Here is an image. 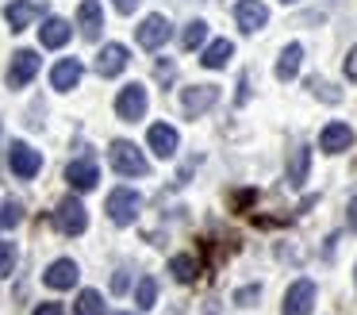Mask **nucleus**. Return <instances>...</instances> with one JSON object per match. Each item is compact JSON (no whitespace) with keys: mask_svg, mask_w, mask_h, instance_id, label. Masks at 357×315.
I'll return each mask as SVG.
<instances>
[{"mask_svg":"<svg viewBox=\"0 0 357 315\" xmlns=\"http://www.w3.org/2000/svg\"><path fill=\"white\" fill-rule=\"evenodd\" d=\"M66 181L77 192H93L96 181H100V173H96V166L89 158H81V161H70V166H66Z\"/></svg>","mask_w":357,"mask_h":315,"instance_id":"nucleus-17","label":"nucleus"},{"mask_svg":"<svg viewBox=\"0 0 357 315\" xmlns=\"http://www.w3.org/2000/svg\"><path fill=\"white\" fill-rule=\"evenodd\" d=\"M8 169L20 177V181H31L35 173L43 169V154L27 142H12L8 146Z\"/></svg>","mask_w":357,"mask_h":315,"instance_id":"nucleus-7","label":"nucleus"},{"mask_svg":"<svg viewBox=\"0 0 357 315\" xmlns=\"http://www.w3.org/2000/svg\"><path fill=\"white\" fill-rule=\"evenodd\" d=\"M342 69H346V81H357V46L346 54V66H342Z\"/></svg>","mask_w":357,"mask_h":315,"instance_id":"nucleus-29","label":"nucleus"},{"mask_svg":"<svg viewBox=\"0 0 357 315\" xmlns=\"http://www.w3.org/2000/svg\"><path fill=\"white\" fill-rule=\"evenodd\" d=\"M169 35H173V23L165 20V15H146V20L135 27V38H139V46L142 50H158V46H165L169 43Z\"/></svg>","mask_w":357,"mask_h":315,"instance_id":"nucleus-6","label":"nucleus"},{"mask_svg":"<svg viewBox=\"0 0 357 315\" xmlns=\"http://www.w3.org/2000/svg\"><path fill=\"white\" fill-rule=\"evenodd\" d=\"M219 104V89L215 85H188V89H181V108H185V115H204L208 108Z\"/></svg>","mask_w":357,"mask_h":315,"instance_id":"nucleus-8","label":"nucleus"},{"mask_svg":"<svg viewBox=\"0 0 357 315\" xmlns=\"http://www.w3.org/2000/svg\"><path fill=\"white\" fill-rule=\"evenodd\" d=\"M288 4H292V0H288Z\"/></svg>","mask_w":357,"mask_h":315,"instance_id":"nucleus-35","label":"nucleus"},{"mask_svg":"<svg viewBox=\"0 0 357 315\" xmlns=\"http://www.w3.org/2000/svg\"><path fill=\"white\" fill-rule=\"evenodd\" d=\"M127 69V46L123 43H108L100 54H96V73L100 77H116Z\"/></svg>","mask_w":357,"mask_h":315,"instance_id":"nucleus-18","label":"nucleus"},{"mask_svg":"<svg viewBox=\"0 0 357 315\" xmlns=\"http://www.w3.org/2000/svg\"><path fill=\"white\" fill-rule=\"evenodd\" d=\"M16 269V242H0V281Z\"/></svg>","mask_w":357,"mask_h":315,"instance_id":"nucleus-28","label":"nucleus"},{"mask_svg":"<svg viewBox=\"0 0 357 315\" xmlns=\"http://www.w3.org/2000/svg\"><path fill=\"white\" fill-rule=\"evenodd\" d=\"M70 35H73V27H70V20H62V15H47L43 27H39V43L47 46V50L66 46V43H70Z\"/></svg>","mask_w":357,"mask_h":315,"instance_id":"nucleus-15","label":"nucleus"},{"mask_svg":"<svg viewBox=\"0 0 357 315\" xmlns=\"http://www.w3.org/2000/svg\"><path fill=\"white\" fill-rule=\"evenodd\" d=\"M146 142H150V150H154L158 158H173L177 146H181V135L169 127V123H154V127L146 131Z\"/></svg>","mask_w":357,"mask_h":315,"instance_id":"nucleus-13","label":"nucleus"},{"mask_svg":"<svg viewBox=\"0 0 357 315\" xmlns=\"http://www.w3.org/2000/svg\"><path fill=\"white\" fill-rule=\"evenodd\" d=\"M20 223H24V204L20 200H4L0 204V230H12Z\"/></svg>","mask_w":357,"mask_h":315,"instance_id":"nucleus-24","label":"nucleus"},{"mask_svg":"<svg viewBox=\"0 0 357 315\" xmlns=\"http://www.w3.org/2000/svg\"><path fill=\"white\" fill-rule=\"evenodd\" d=\"M307 173H311V150L300 142V146L292 150V161H288V181H292V184H303V181H307Z\"/></svg>","mask_w":357,"mask_h":315,"instance_id":"nucleus-22","label":"nucleus"},{"mask_svg":"<svg viewBox=\"0 0 357 315\" xmlns=\"http://www.w3.org/2000/svg\"><path fill=\"white\" fill-rule=\"evenodd\" d=\"M354 127L349 123H326L323 131H319V146H323L326 154H346L349 146H354Z\"/></svg>","mask_w":357,"mask_h":315,"instance_id":"nucleus-12","label":"nucleus"},{"mask_svg":"<svg viewBox=\"0 0 357 315\" xmlns=\"http://www.w3.org/2000/svg\"><path fill=\"white\" fill-rule=\"evenodd\" d=\"M346 212H349V215H346V219H349V227L357 230V196H354V200H349V204H346Z\"/></svg>","mask_w":357,"mask_h":315,"instance_id":"nucleus-33","label":"nucleus"},{"mask_svg":"<svg viewBox=\"0 0 357 315\" xmlns=\"http://www.w3.org/2000/svg\"><path fill=\"white\" fill-rule=\"evenodd\" d=\"M35 73H39V54L35 50H16L12 54V66H8V89H24V85H31Z\"/></svg>","mask_w":357,"mask_h":315,"instance_id":"nucleus-9","label":"nucleus"},{"mask_svg":"<svg viewBox=\"0 0 357 315\" xmlns=\"http://www.w3.org/2000/svg\"><path fill=\"white\" fill-rule=\"evenodd\" d=\"M54 227L62 230V235H85V227H89V212H85V204H81L77 196H66L62 204L54 207Z\"/></svg>","mask_w":357,"mask_h":315,"instance_id":"nucleus-4","label":"nucleus"},{"mask_svg":"<svg viewBox=\"0 0 357 315\" xmlns=\"http://www.w3.org/2000/svg\"><path fill=\"white\" fill-rule=\"evenodd\" d=\"M123 288H127V277L116 273V281H112V292H123Z\"/></svg>","mask_w":357,"mask_h":315,"instance_id":"nucleus-34","label":"nucleus"},{"mask_svg":"<svg viewBox=\"0 0 357 315\" xmlns=\"http://www.w3.org/2000/svg\"><path fill=\"white\" fill-rule=\"evenodd\" d=\"M112 4H116V12H119V15H131L135 8H139V0H112Z\"/></svg>","mask_w":357,"mask_h":315,"instance_id":"nucleus-31","label":"nucleus"},{"mask_svg":"<svg viewBox=\"0 0 357 315\" xmlns=\"http://www.w3.org/2000/svg\"><path fill=\"white\" fill-rule=\"evenodd\" d=\"M354 277H357V273H354Z\"/></svg>","mask_w":357,"mask_h":315,"instance_id":"nucleus-36","label":"nucleus"},{"mask_svg":"<svg viewBox=\"0 0 357 315\" xmlns=\"http://www.w3.org/2000/svg\"><path fill=\"white\" fill-rule=\"evenodd\" d=\"M300 66H303V46L288 43L284 50H280V58H277V81H296Z\"/></svg>","mask_w":357,"mask_h":315,"instance_id":"nucleus-20","label":"nucleus"},{"mask_svg":"<svg viewBox=\"0 0 357 315\" xmlns=\"http://www.w3.org/2000/svg\"><path fill=\"white\" fill-rule=\"evenodd\" d=\"M35 315H62V304H54V300H50V304H39Z\"/></svg>","mask_w":357,"mask_h":315,"instance_id":"nucleus-32","label":"nucleus"},{"mask_svg":"<svg viewBox=\"0 0 357 315\" xmlns=\"http://www.w3.org/2000/svg\"><path fill=\"white\" fill-rule=\"evenodd\" d=\"M77 23H81V35H85L89 43H96V38H100V31H104V8H100V0H81Z\"/></svg>","mask_w":357,"mask_h":315,"instance_id":"nucleus-14","label":"nucleus"},{"mask_svg":"<svg viewBox=\"0 0 357 315\" xmlns=\"http://www.w3.org/2000/svg\"><path fill=\"white\" fill-rule=\"evenodd\" d=\"M108 161L119 177H146L150 173V161L142 158V150L135 142H127V138H116V142L108 146Z\"/></svg>","mask_w":357,"mask_h":315,"instance_id":"nucleus-1","label":"nucleus"},{"mask_svg":"<svg viewBox=\"0 0 357 315\" xmlns=\"http://www.w3.org/2000/svg\"><path fill=\"white\" fill-rule=\"evenodd\" d=\"M204 38H208V23L192 20L185 27V35H181V46H185V50H196V46H204Z\"/></svg>","mask_w":357,"mask_h":315,"instance_id":"nucleus-27","label":"nucleus"},{"mask_svg":"<svg viewBox=\"0 0 357 315\" xmlns=\"http://www.w3.org/2000/svg\"><path fill=\"white\" fill-rule=\"evenodd\" d=\"M231 54H234V43H227V38H215L211 46H204L200 66H208V69H223L227 61H231Z\"/></svg>","mask_w":357,"mask_h":315,"instance_id":"nucleus-21","label":"nucleus"},{"mask_svg":"<svg viewBox=\"0 0 357 315\" xmlns=\"http://www.w3.org/2000/svg\"><path fill=\"white\" fill-rule=\"evenodd\" d=\"M81 61L77 58H62L54 69H50V89H58V92H70V89H77V81H81Z\"/></svg>","mask_w":357,"mask_h":315,"instance_id":"nucleus-19","label":"nucleus"},{"mask_svg":"<svg viewBox=\"0 0 357 315\" xmlns=\"http://www.w3.org/2000/svg\"><path fill=\"white\" fill-rule=\"evenodd\" d=\"M257 284H250V288H242V292H234V300H238V304H250V300H257Z\"/></svg>","mask_w":357,"mask_h":315,"instance_id":"nucleus-30","label":"nucleus"},{"mask_svg":"<svg viewBox=\"0 0 357 315\" xmlns=\"http://www.w3.org/2000/svg\"><path fill=\"white\" fill-rule=\"evenodd\" d=\"M73 312L77 315H104V296L96 288H85L77 296V304H73Z\"/></svg>","mask_w":357,"mask_h":315,"instance_id":"nucleus-23","label":"nucleus"},{"mask_svg":"<svg viewBox=\"0 0 357 315\" xmlns=\"http://www.w3.org/2000/svg\"><path fill=\"white\" fill-rule=\"evenodd\" d=\"M234 23H238L246 35H254V31H261L265 23H269V8H265L261 0H238V4H234Z\"/></svg>","mask_w":357,"mask_h":315,"instance_id":"nucleus-11","label":"nucleus"},{"mask_svg":"<svg viewBox=\"0 0 357 315\" xmlns=\"http://www.w3.org/2000/svg\"><path fill=\"white\" fill-rule=\"evenodd\" d=\"M43 15V4H35V0H12L8 8H4V20H8L12 31H24L31 27L35 20Z\"/></svg>","mask_w":357,"mask_h":315,"instance_id":"nucleus-16","label":"nucleus"},{"mask_svg":"<svg viewBox=\"0 0 357 315\" xmlns=\"http://www.w3.org/2000/svg\"><path fill=\"white\" fill-rule=\"evenodd\" d=\"M135 300H139L142 312H150V307L158 304V281H154V277H142V281L135 284Z\"/></svg>","mask_w":357,"mask_h":315,"instance_id":"nucleus-25","label":"nucleus"},{"mask_svg":"<svg viewBox=\"0 0 357 315\" xmlns=\"http://www.w3.org/2000/svg\"><path fill=\"white\" fill-rule=\"evenodd\" d=\"M146 108H150V96H146V89H142L139 81H131V85H123L119 89V96H116V115L123 123H139L142 115H146Z\"/></svg>","mask_w":357,"mask_h":315,"instance_id":"nucleus-3","label":"nucleus"},{"mask_svg":"<svg viewBox=\"0 0 357 315\" xmlns=\"http://www.w3.org/2000/svg\"><path fill=\"white\" fill-rule=\"evenodd\" d=\"M169 273L177 277L181 284H188L196 277V258H192V254H177V258L169 261Z\"/></svg>","mask_w":357,"mask_h":315,"instance_id":"nucleus-26","label":"nucleus"},{"mask_svg":"<svg viewBox=\"0 0 357 315\" xmlns=\"http://www.w3.org/2000/svg\"><path fill=\"white\" fill-rule=\"evenodd\" d=\"M77 277H81L77 261H73V258H58V261H50V265H47L43 284H47V288H54V292H66V288H73V284H77Z\"/></svg>","mask_w":357,"mask_h":315,"instance_id":"nucleus-10","label":"nucleus"},{"mask_svg":"<svg viewBox=\"0 0 357 315\" xmlns=\"http://www.w3.org/2000/svg\"><path fill=\"white\" fill-rule=\"evenodd\" d=\"M139 207H142V196L135 189H112L104 212H108V219L116 223V227H131L135 215H139Z\"/></svg>","mask_w":357,"mask_h":315,"instance_id":"nucleus-2","label":"nucleus"},{"mask_svg":"<svg viewBox=\"0 0 357 315\" xmlns=\"http://www.w3.org/2000/svg\"><path fill=\"white\" fill-rule=\"evenodd\" d=\"M315 281H307V277H300V281L288 284L284 292V307H280V315H311L315 312Z\"/></svg>","mask_w":357,"mask_h":315,"instance_id":"nucleus-5","label":"nucleus"}]
</instances>
